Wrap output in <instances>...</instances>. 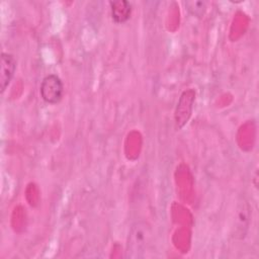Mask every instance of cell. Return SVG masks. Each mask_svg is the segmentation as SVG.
<instances>
[{
    "instance_id": "obj_1",
    "label": "cell",
    "mask_w": 259,
    "mask_h": 259,
    "mask_svg": "<svg viewBox=\"0 0 259 259\" xmlns=\"http://www.w3.org/2000/svg\"><path fill=\"white\" fill-rule=\"evenodd\" d=\"M151 235L152 231L148 223L144 221L134 223L128 232L125 257L133 259L144 257L151 241Z\"/></svg>"
},
{
    "instance_id": "obj_2",
    "label": "cell",
    "mask_w": 259,
    "mask_h": 259,
    "mask_svg": "<svg viewBox=\"0 0 259 259\" xmlns=\"http://www.w3.org/2000/svg\"><path fill=\"white\" fill-rule=\"evenodd\" d=\"M39 93L41 99L49 104H57L61 101L64 94V85L59 76L55 74H49L44 77Z\"/></svg>"
},
{
    "instance_id": "obj_3",
    "label": "cell",
    "mask_w": 259,
    "mask_h": 259,
    "mask_svg": "<svg viewBox=\"0 0 259 259\" xmlns=\"http://www.w3.org/2000/svg\"><path fill=\"white\" fill-rule=\"evenodd\" d=\"M16 70V61L11 54L2 53L0 57V89L5 91L10 84Z\"/></svg>"
},
{
    "instance_id": "obj_4",
    "label": "cell",
    "mask_w": 259,
    "mask_h": 259,
    "mask_svg": "<svg viewBox=\"0 0 259 259\" xmlns=\"http://www.w3.org/2000/svg\"><path fill=\"white\" fill-rule=\"evenodd\" d=\"M109 4L111 10V17L115 23H123L130 19L132 14V5L128 1H110Z\"/></svg>"
},
{
    "instance_id": "obj_5",
    "label": "cell",
    "mask_w": 259,
    "mask_h": 259,
    "mask_svg": "<svg viewBox=\"0 0 259 259\" xmlns=\"http://www.w3.org/2000/svg\"><path fill=\"white\" fill-rule=\"evenodd\" d=\"M238 224L240 227L239 228V234L242 236V235H245L246 233V230L248 228V225H249V219H250V207L248 205V203L246 201H242L240 202L239 204V207H238Z\"/></svg>"
},
{
    "instance_id": "obj_6",
    "label": "cell",
    "mask_w": 259,
    "mask_h": 259,
    "mask_svg": "<svg viewBox=\"0 0 259 259\" xmlns=\"http://www.w3.org/2000/svg\"><path fill=\"white\" fill-rule=\"evenodd\" d=\"M184 4L187 10L196 16H201L206 9V2L204 1H186Z\"/></svg>"
}]
</instances>
